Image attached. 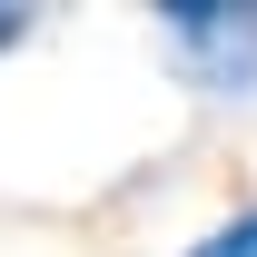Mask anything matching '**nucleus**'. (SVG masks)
Wrapping results in <instances>:
<instances>
[{"label": "nucleus", "mask_w": 257, "mask_h": 257, "mask_svg": "<svg viewBox=\"0 0 257 257\" xmlns=\"http://www.w3.org/2000/svg\"><path fill=\"white\" fill-rule=\"evenodd\" d=\"M188 257H257V208H237L227 227H208V237H198Z\"/></svg>", "instance_id": "obj_2"}, {"label": "nucleus", "mask_w": 257, "mask_h": 257, "mask_svg": "<svg viewBox=\"0 0 257 257\" xmlns=\"http://www.w3.org/2000/svg\"><path fill=\"white\" fill-rule=\"evenodd\" d=\"M159 30L178 40V69L198 89H257V10L247 0H168Z\"/></svg>", "instance_id": "obj_1"}, {"label": "nucleus", "mask_w": 257, "mask_h": 257, "mask_svg": "<svg viewBox=\"0 0 257 257\" xmlns=\"http://www.w3.org/2000/svg\"><path fill=\"white\" fill-rule=\"evenodd\" d=\"M20 40H30V10H10V0H0V50H20Z\"/></svg>", "instance_id": "obj_3"}]
</instances>
